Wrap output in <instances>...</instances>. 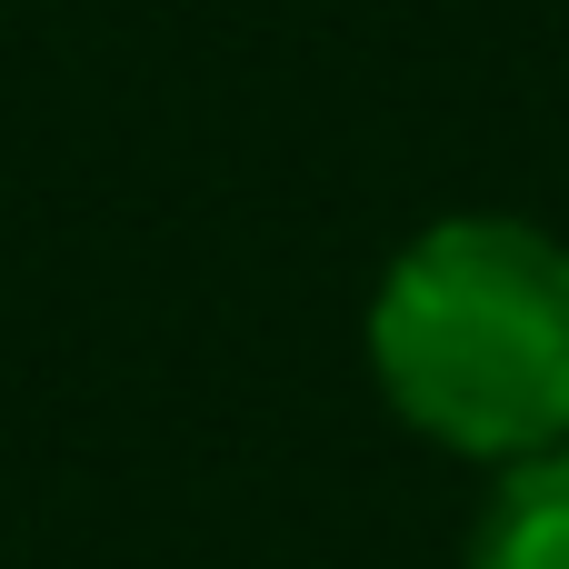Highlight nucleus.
I'll return each instance as SVG.
<instances>
[{
  "label": "nucleus",
  "instance_id": "obj_1",
  "mask_svg": "<svg viewBox=\"0 0 569 569\" xmlns=\"http://www.w3.org/2000/svg\"><path fill=\"white\" fill-rule=\"evenodd\" d=\"M370 370L440 450H569V250L530 220L420 230L370 300Z\"/></svg>",
  "mask_w": 569,
  "mask_h": 569
},
{
  "label": "nucleus",
  "instance_id": "obj_2",
  "mask_svg": "<svg viewBox=\"0 0 569 569\" xmlns=\"http://www.w3.org/2000/svg\"><path fill=\"white\" fill-rule=\"evenodd\" d=\"M470 569H569V450L510 460V480L480 510Z\"/></svg>",
  "mask_w": 569,
  "mask_h": 569
}]
</instances>
